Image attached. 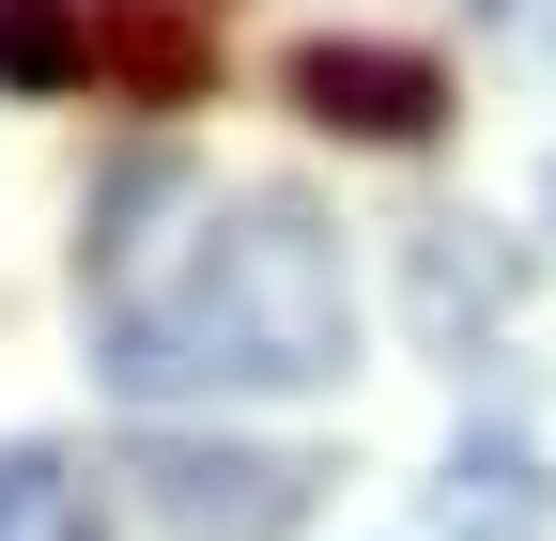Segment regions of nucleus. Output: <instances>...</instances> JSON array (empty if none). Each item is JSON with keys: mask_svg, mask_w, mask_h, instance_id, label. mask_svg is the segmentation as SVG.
Instances as JSON below:
<instances>
[{"mask_svg": "<svg viewBox=\"0 0 556 541\" xmlns=\"http://www.w3.org/2000/svg\"><path fill=\"white\" fill-rule=\"evenodd\" d=\"M109 402H294L356 372V279H340V232L294 186L201 201V232L170 279H124L93 325Z\"/></svg>", "mask_w": 556, "mask_h": 541, "instance_id": "obj_1", "label": "nucleus"}, {"mask_svg": "<svg viewBox=\"0 0 556 541\" xmlns=\"http://www.w3.org/2000/svg\"><path fill=\"white\" fill-rule=\"evenodd\" d=\"M325 480H340L325 449H248V433H139L124 449V495L170 541H294L325 511Z\"/></svg>", "mask_w": 556, "mask_h": 541, "instance_id": "obj_2", "label": "nucleus"}, {"mask_svg": "<svg viewBox=\"0 0 556 541\" xmlns=\"http://www.w3.org/2000/svg\"><path fill=\"white\" fill-rule=\"evenodd\" d=\"M294 109L325 124V140H433L448 124V78H433V47H371V32H325L294 47Z\"/></svg>", "mask_w": 556, "mask_h": 541, "instance_id": "obj_3", "label": "nucleus"}, {"mask_svg": "<svg viewBox=\"0 0 556 541\" xmlns=\"http://www.w3.org/2000/svg\"><path fill=\"white\" fill-rule=\"evenodd\" d=\"M433 526L448 541H556V480H541V449L510 418H479L448 464H433Z\"/></svg>", "mask_w": 556, "mask_h": 541, "instance_id": "obj_4", "label": "nucleus"}, {"mask_svg": "<svg viewBox=\"0 0 556 541\" xmlns=\"http://www.w3.org/2000/svg\"><path fill=\"white\" fill-rule=\"evenodd\" d=\"M170 201H201V186H186V155H170V140H139V155L93 186V232H78V294H124L139 263H155V217H170Z\"/></svg>", "mask_w": 556, "mask_h": 541, "instance_id": "obj_5", "label": "nucleus"}, {"mask_svg": "<svg viewBox=\"0 0 556 541\" xmlns=\"http://www.w3.org/2000/svg\"><path fill=\"white\" fill-rule=\"evenodd\" d=\"M510 294H526V248H495L479 217H433V232H417V325H433V341L495 325Z\"/></svg>", "mask_w": 556, "mask_h": 541, "instance_id": "obj_6", "label": "nucleus"}, {"mask_svg": "<svg viewBox=\"0 0 556 541\" xmlns=\"http://www.w3.org/2000/svg\"><path fill=\"white\" fill-rule=\"evenodd\" d=\"M0 541H109L93 480H78L47 433H16V449H0Z\"/></svg>", "mask_w": 556, "mask_h": 541, "instance_id": "obj_7", "label": "nucleus"}, {"mask_svg": "<svg viewBox=\"0 0 556 541\" xmlns=\"http://www.w3.org/2000/svg\"><path fill=\"white\" fill-rule=\"evenodd\" d=\"M0 93H93V0H0Z\"/></svg>", "mask_w": 556, "mask_h": 541, "instance_id": "obj_8", "label": "nucleus"}, {"mask_svg": "<svg viewBox=\"0 0 556 541\" xmlns=\"http://www.w3.org/2000/svg\"><path fill=\"white\" fill-rule=\"evenodd\" d=\"M541 201H556V171H541Z\"/></svg>", "mask_w": 556, "mask_h": 541, "instance_id": "obj_9", "label": "nucleus"}]
</instances>
